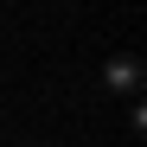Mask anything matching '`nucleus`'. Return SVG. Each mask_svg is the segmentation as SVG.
Masks as SVG:
<instances>
[{
  "instance_id": "f257e3e1",
  "label": "nucleus",
  "mask_w": 147,
  "mask_h": 147,
  "mask_svg": "<svg viewBox=\"0 0 147 147\" xmlns=\"http://www.w3.org/2000/svg\"><path fill=\"white\" fill-rule=\"evenodd\" d=\"M141 77H147V70H141V58H134V51H115V58L102 64V90H115V96H134V90H141Z\"/></svg>"
}]
</instances>
